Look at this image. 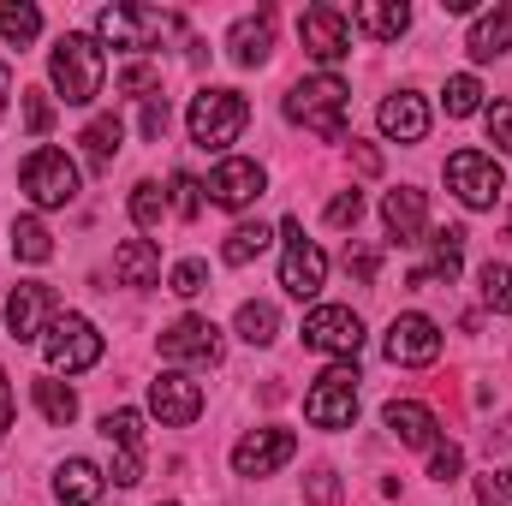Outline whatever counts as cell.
<instances>
[{"mask_svg": "<svg viewBox=\"0 0 512 506\" xmlns=\"http://www.w3.org/2000/svg\"><path fill=\"white\" fill-rule=\"evenodd\" d=\"M167 286H173L179 298H197V292L209 286V268H203L197 256H185V262H173V274H167Z\"/></svg>", "mask_w": 512, "mask_h": 506, "instance_id": "obj_39", "label": "cell"}, {"mask_svg": "<svg viewBox=\"0 0 512 506\" xmlns=\"http://www.w3.org/2000/svg\"><path fill=\"white\" fill-rule=\"evenodd\" d=\"M465 268V227H435L429 233V268H411V286H435V280H459Z\"/></svg>", "mask_w": 512, "mask_h": 506, "instance_id": "obj_20", "label": "cell"}, {"mask_svg": "<svg viewBox=\"0 0 512 506\" xmlns=\"http://www.w3.org/2000/svg\"><path fill=\"white\" fill-rule=\"evenodd\" d=\"M465 48H471V60H495V54H507V48H512V6L477 12V24H471Z\"/></svg>", "mask_w": 512, "mask_h": 506, "instance_id": "obj_25", "label": "cell"}, {"mask_svg": "<svg viewBox=\"0 0 512 506\" xmlns=\"http://www.w3.org/2000/svg\"><path fill=\"white\" fill-rule=\"evenodd\" d=\"M102 435H108L120 453H143V411H131V405L108 411V417H102Z\"/></svg>", "mask_w": 512, "mask_h": 506, "instance_id": "obj_35", "label": "cell"}, {"mask_svg": "<svg viewBox=\"0 0 512 506\" xmlns=\"http://www.w3.org/2000/svg\"><path fill=\"white\" fill-rule=\"evenodd\" d=\"M36 36H42V12H36L30 0H0V42L24 48V42H36Z\"/></svg>", "mask_w": 512, "mask_h": 506, "instance_id": "obj_29", "label": "cell"}, {"mask_svg": "<svg viewBox=\"0 0 512 506\" xmlns=\"http://www.w3.org/2000/svg\"><path fill=\"white\" fill-rule=\"evenodd\" d=\"M346 102H352V90L334 72H316V78L286 90V120H298L304 131H316L328 143H346Z\"/></svg>", "mask_w": 512, "mask_h": 506, "instance_id": "obj_2", "label": "cell"}, {"mask_svg": "<svg viewBox=\"0 0 512 506\" xmlns=\"http://www.w3.org/2000/svg\"><path fill=\"white\" fill-rule=\"evenodd\" d=\"M120 137H126V126H120V114H96L90 126H84V155H90V167L96 173H108L114 167V155H120Z\"/></svg>", "mask_w": 512, "mask_h": 506, "instance_id": "obj_27", "label": "cell"}, {"mask_svg": "<svg viewBox=\"0 0 512 506\" xmlns=\"http://www.w3.org/2000/svg\"><path fill=\"white\" fill-rule=\"evenodd\" d=\"M221 352H227V340L209 316H179L173 328H161V358H173V364H221Z\"/></svg>", "mask_w": 512, "mask_h": 506, "instance_id": "obj_13", "label": "cell"}, {"mask_svg": "<svg viewBox=\"0 0 512 506\" xmlns=\"http://www.w3.org/2000/svg\"><path fill=\"white\" fill-rule=\"evenodd\" d=\"M143 483V453H120L114 459V489H137Z\"/></svg>", "mask_w": 512, "mask_h": 506, "instance_id": "obj_47", "label": "cell"}, {"mask_svg": "<svg viewBox=\"0 0 512 506\" xmlns=\"http://www.w3.org/2000/svg\"><path fill=\"white\" fill-rule=\"evenodd\" d=\"M382 221H387V233H393L399 245H423V227H429V197H423L417 185L387 191V197H382Z\"/></svg>", "mask_w": 512, "mask_h": 506, "instance_id": "obj_19", "label": "cell"}, {"mask_svg": "<svg viewBox=\"0 0 512 506\" xmlns=\"http://www.w3.org/2000/svg\"><path fill=\"white\" fill-rule=\"evenodd\" d=\"M18 185H24V197L36 203V209H66L72 197H78V161L66 155V149H30L24 155V167H18Z\"/></svg>", "mask_w": 512, "mask_h": 506, "instance_id": "obj_5", "label": "cell"}, {"mask_svg": "<svg viewBox=\"0 0 512 506\" xmlns=\"http://www.w3.org/2000/svg\"><path fill=\"white\" fill-rule=\"evenodd\" d=\"M48 84L66 108H90L108 84V60H102V42L84 36V30H66L48 54Z\"/></svg>", "mask_w": 512, "mask_h": 506, "instance_id": "obj_1", "label": "cell"}, {"mask_svg": "<svg viewBox=\"0 0 512 506\" xmlns=\"http://www.w3.org/2000/svg\"><path fill=\"white\" fill-rule=\"evenodd\" d=\"M42 358H48V376H84L102 364V334L90 316H54L48 334H42Z\"/></svg>", "mask_w": 512, "mask_h": 506, "instance_id": "obj_4", "label": "cell"}, {"mask_svg": "<svg viewBox=\"0 0 512 506\" xmlns=\"http://www.w3.org/2000/svg\"><path fill=\"white\" fill-rule=\"evenodd\" d=\"M304 501L310 506H340V477L322 465V471H310V483H304Z\"/></svg>", "mask_w": 512, "mask_h": 506, "instance_id": "obj_43", "label": "cell"}, {"mask_svg": "<svg viewBox=\"0 0 512 506\" xmlns=\"http://www.w3.org/2000/svg\"><path fill=\"white\" fill-rule=\"evenodd\" d=\"M346 268H352L364 286H376V268H382V256H376V251H346Z\"/></svg>", "mask_w": 512, "mask_h": 506, "instance_id": "obj_48", "label": "cell"}, {"mask_svg": "<svg viewBox=\"0 0 512 506\" xmlns=\"http://www.w3.org/2000/svg\"><path fill=\"white\" fill-rule=\"evenodd\" d=\"M179 30V12H155V6H108L96 18V42L102 48H126V54H143L155 48L161 36Z\"/></svg>", "mask_w": 512, "mask_h": 506, "instance_id": "obj_6", "label": "cell"}, {"mask_svg": "<svg viewBox=\"0 0 512 506\" xmlns=\"http://www.w3.org/2000/svg\"><path fill=\"white\" fill-rule=\"evenodd\" d=\"M6 429H12V376L0 370V441H6Z\"/></svg>", "mask_w": 512, "mask_h": 506, "instance_id": "obj_50", "label": "cell"}, {"mask_svg": "<svg viewBox=\"0 0 512 506\" xmlns=\"http://www.w3.org/2000/svg\"><path fill=\"white\" fill-rule=\"evenodd\" d=\"M114 274H120L126 286H155V280H161V251H155L149 239H126V245L114 251Z\"/></svg>", "mask_w": 512, "mask_h": 506, "instance_id": "obj_26", "label": "cell"}, {"mask_svg": "<svg viewBox=\"0 0 512 506\" xmlns=\"http://www.w3.org/2000/svg\"><path fill=\"white\" fill-rule=\"evenodd\" d=\"M387 364H405V370H423V364H435L441 358V328L429 322V316H393L387 322V340H382Z\"/></svg>", "mask_w": 512, "mask_h": 506, "instance_id": "obj_12", "label": "cell"}, {"mask_svg": "<svg viewBox=\"0 0 512 506\" xmlns=\"http://www.w3.org/2000/svg\"><path fill=\"white\" fill-rule=\"evenodd\" d=\"M54 495H60V506H96L108 495V477H102V465H90V459H66V465L54 471Z\"/></svg>", "mask_w": 512, "mask_h": 506, "instance_id": "obj_23", "label": "cell"}, {"mask_svg": "<svg viewBox=\"0 0 512 506\" xmlns=\"http://www.w3.org/2000/svg\"><path fill=\"white\" fill-rule=\"evenodd\" d=\"M161 215H167V191H161L155 179H137V185H131V221H137L143 233H155Z\"/></svg>", "mask_w": 512, "mask_h": 506, "instance_id": "obj_34", "label": "cell"}, {"mask_svg": "<svg viewBox=\"0 0 512 506\" xmlns=\"http://www.w3.org/2000/svg\"><path fill=\"white\" fill-rule=\"evenodd\" d=\"M447 185H453V197H459L465 209H495V197L507 191L495 155H483V149H459V155H447Z\"/></svg>", "mask_w": 512, "mask_h": 506, "instance_id": "obj_10", "label": "cell"}, {"mask_svg": "<svg viewBox=\"0 0 512 506\" xmlns=\"http://www.w3.org/2000/svg\"><path fill=\"white\" fill-rule=\"evenodd\" d=\"M477 506H512V477L507 471H483V477H477Z\"/></svg>", "mask_w": 512, "mask_h": 506, "instance_id": "obj_42", "label": "cell"}, {"mask_svg": "<svg viewBox=\"0 0 512 506\" xmlns=\"http://www.w3.org/2000/svg\"><path fill=\"white\" fill-rule=\"evenodd\" d=\"M483 126H489V143H495L501 155H512V102H495V108L483 114Z\"/></svg>", "mask_w": 512, "mask_h": 506, "instance_id": "obj_44", "label": "cell"}, {"mask_svg": "<svg viewBox=\"0 0 512 506\" xmlns=\"http://www.w3.org/2000/svg\"><path fill=\"white\" fill-rule=\"evenodd\" d=\"M352 24H358L364 36H376V42H393V36L411 30V6H405V0H358Z\"/></svg>", "mask_w": 512, "mask_h": 506, "instance_id": "obj_24", "label": "cell"}, {"mask_svg": "<svg viewBox=\"0 0 512 506\" xmlns=\"http://www.w3.org/2000/svg\"><path fill=\"white\" fill-rule=\"evenodd\" d=\"M459 471H465V453H459L453 441H435V447H429V477H435V483H453Z\"/></svg>", "mask_w": 512, "mask_h": 506, "instance_id": "obj_41", "label": "cell"}, {"mask_svg": "<svg viewBox=\"0 0 512 506\" xmlns=\"http://www.w3.org/2000/svg\"><path fill=\"white\" fill-rule=\"evenodd\" d=\"M268 227L262 221H239L233 233H227V245H221V262H233V268H245V262H256V256L268 251Z\"/></svg>", "mask_w": 512, "mask_h": 506, "instance_id": "obj_31", "label": "cell"}, {"mask_svg": "<svg viewBox=\"0 0 512 506\" xmlns=\"http://www.w3.org/2000/svg\"><path fill=\"white\" fill-rule=\"evenodd\" d=\"M12 256H18V262H48V256H54V233H48L36 215L12 221Z\"/></svg>", "mask_w": 512, "mask_h": 506, "instance_id": "obj_32", "label": "cell"}, {"mask_svg": "<svg viewBox=\"0 0 512 506\" xmlns=\"http://www.w3.org/2000/svg\"><path fill=\"white\" fill-rule=\"evenodd\" d=\"M483 304L495 310V316H512V262H483Z\"/></svg>", "mask_w": 512, "mask_h": 506, "instance_id": "obj_36", "label": "cell"}, {"mask_svg": "<svg viewBox=\"0 0 512 506\" xmlns=\"http://www.w3.org/2000/svg\"><path fill=\"white\" fill-rule=\"evenodd\" d=\"M358 215H364V197H358V191H340V197L328 203V227H358Z\"/></svg>", "mask_w": 512, "mask_h": 506, "instance_id": "obj_45", "label": "cell"}, {"mask_svg": "<svg viewBox=\"0 0 512 506\" xmlns=\"http://www.w3.org/2000/svg\"><path fill=\"white\" fill-rule=\"evenodd\" d=\"M382 423L405 441V447H435L441 441V423H435V411L429 405H417V399H387Z\"/></svg>", "mask_w": 512, "mask_h": 506, "instance_id": "obj_21", "label": "cell"}, {"mask_svg": "<svg viewBox=\"0 0 512 506\" xmlns=\"http://www.w3.org/2000/svg\"><path fill=\"white\" fill-rule=\"evenodd\" d=\"M221 209H251L256 197L268 191V173L256 167V161H245V155H227L215 173H209V185H203Z\"/></svg>", "mask_w": 512, "mask_h": 506, "instance_id": "obj_17", "label": "cell"}, {"mask_svg": "<svg viewBox=\"0 0 512 506\" xmlns=\"http://www.w3.org/2000/svg\"><path fill=\"white\" fill-rule=\"evenodd\" d=\"M185 126H191L197 149H227V143H239V131L251 126V102L239 90H197Z\"/></svg>", "mask_w": 512, "mask_h": 506, "instance_id": "obj_3", "label": "cell"}, {"mask_svg": "<svg viewBox=\"0 0 512 506\" xmlns=\"http://www.w3.org/2000/svg\"><path fill=\"white\" fill-rule=\"evenodd\" d=\"M441 102H447L453 120H471V114H483V84H477L471 72H453L447 90H441Z\"/></svg>", "mask_w": 512, "mask_h": 506, "instance_id": "obj_33", "label": "cell"}, {"mask_svg": "<svg viewBox=\"0 0 512 506\" xmlns=\"http://www.w3.org/2000/svg\"><path fill=\"white\" fill-rule=\"evenodd\" d=\"M120 96H161V78H155V66H143V60H131L126 72H120Z\"/></svg>", "mask_w": 512, "mask_h": 506, "instance_id": "obj_40", "label": "cell"}, {"mask_svg": "<svg viewBox=\"0 0 512 506\" xmlns=\"http://www.w3.org/2000/svg\"><path fill=\"white\" fill-rule=\"evenodd\" d=\"M304 346H310V352H328V358H340V364H352L358 346H364L358 310H352V304H316V310L304 316Z\"/></svg>", "mask_w": 512, "mask_h": 506, "instance_id": "obj_8", "label": "cell"}, {"mask_svg": "<svg viewBox=\"0 0 512 506\" xmlns=\"http://www.w3.org/2000/svg\"><path fill=\"white\" fill-rule=\"evenodd\" d=\"M298 36H304V54L316 66H340L352 54V18L340 6H304L298 18Z\"/></svg>", "mask_w": 512, "mask_h": 506, "instance_id": "obj_11", "label": "cell"}, {"mask_svg": "<svg viewBox=\"0 0 512 506\" xmlns=\"http://www.w3.org/2000/svg\"><path fill=\"white\" fill-rule=\"evenodd\" d=\"M227 54H233L239 66H268V54H274V12L239 18V24L227 30Z\"/></svg>", "mask_w": 512, "mask_h": 506, "instance_id": "obj_22", "label": "cell"}, {"mask_svg": "<svg viewBox=\"0 0 512 506\" xmlns=\"http://www.w3.org/2000/svg\"><path fill=\"white\" fill-rule=\"evenodd\" d=\"M167 120H173V114H167V102H161V96H149L137 126H143V137H149V143H161V137H167Z\"/></svg>", "mask_w": 512, "mask_h": 506, "instance_id": "obj_46", "label": "cell"}, {"mask_svg": "<svg viewBox=\"0 0 512 506\" xmlns=\"http://www.w3.org/2000/svg\"><path fill=\"white\" fill-rule=\"evenodd\" d=\"M6 96H12V66L0 60V120H6Z\"/></svg>", "mask_w": 512, "mask_h": 506, "instance_id": "obj_51", "label": "cell"}, {"mask_svg": "<svg viewBox=\"0 0 512 506\" xmlns=\"http://www.w3.org/2000/svg\"><path fill=\"white\" fill-rule=\"evenodd\" d=\"M376 126H382V137H393V143H423V137H429V102H423L417 90H393L382 108H376Z\"/></svg>", "mask_w": 512, "mask_h": 506, "instance_id": "obj_18", "label": "cell"}, {"mask_svg": "<svg viewBox=\"0 0 512 506\" xmlns=\"http://www.w3.org/2000/svg\"><path fill=\"white\" fill-rule=\"evenodd\" d=\"M24 131H30V137H48V131H54V102H48V90H24Z\"/></svg>", "mask_w": 512, "mask_h": 506, "instance_id": "obj_38", "label": "cell"}, {"mask_svg": "<svg viewBox=\"0 0 512 506\" xmlns=\"http://www.w3.org/2000/svg\"><path fill=\"white\" fill-rule=\"evenodd\" d=\"M280 239H286V251H280V286H286L292 298H316L322 280H328V256H322V245H310L304 227H298L292 215L280 221Z\"/></svg>", "mask_w": 512, "mask_h": 506, "instance_id": "obj_9", "label": "cell"}, {"mask_svg": "<svg viewBox=\"0 0 512 506\" xmlns=\"http://www.w3.org/2000/svg\"><path fill=\"white\" fill-rule=\"evenodd\" d=\"M30 399H36V411H42L54 429H66V423L78 417V393H72L66 381H54V376H36V381H30Z\"/></svg>", "mask_w": 512, "mask_h": 506, "instance_id": "obj_28", "label": "cell"}, {"mask_svg": "<svg viewBox=\"0 0 512 506\" xmlns=\"http://www.w3.org/2000/svg\"><path fill=\"white\" fill-rule=\"evenodd\" d=\"M149 411H155L167 429H185V423L203 417V387L185 376V370H161V376L149 381Z\"/></svg>", "mask_w": 512, "mask_h": 506, "instance_id": "obj_15", "label": "cell"}, {"mask_svg": "<svg viewBox=\"0 0 512 506\" xmlns=\"http://www.w3.org/2000/svg\"><path fill=\"white\" fill-rule=\"evenodd\" d=\"M358 364H328L316 387L304 393V417L316 423V429H352V417H358Z\"/></svg>", "mask_w": 512, "mask_h": 506, "instance_id": "obj_7", "label": "cell"}, {"mask_svg": "<svg viewBox=\"0 0 512 506\" xmlns=\"http://www.w3.org/2000/svg\"><path fill=\"white\" fill-rule=\"evenodd\" d=\"M155 506H173V501H155Z\"/></svg>", "mask_w": 512, "mask_h": 506, "instance_id": "obj_52", "label": "cell"}, {"mask_svg": "<svg viewBox=\"0 0 512 506\" xmlns=\"http://www.w3.org/2000/svg\"><path fill=\"white\" fill-rule=\"evenodd\" d=\"M167 209H173L179 221H197V215H203V185H197L191 173H173V185H167Z\"/></svg>", "mask_w": 512, "mask_h": 506, "instance_id": "obj_37", "label": "cell"}, {"mask_svg": "<svg viewBox=\"0 0 512 506\" xmlns=\"http://www.w3.org/2000/svg\"><path fill=\"white\" fill-rule=\"evenodd\" d=\"M54 316H60L54 310V286H42V280H18L12 286V298H6V334L12 340H42Z\"/></svg>", "mask_w": 512, "mask_h": 506, "instance_id": "obj_14", "label": "cell"}, {"mask_svg": "<svg viewBox=\"0 0 512 506\" xmlns=\"http://www.w3.org/2000/svg\"><path fill=\"white\" fill-rule=\"evenodd\" d=\"M352 161H358V173H364V179H376V173H382V149H376V143H358V137H352Z\"/></svg>", "mask_w": 512, "mask_h": 506, "instance_id": "obj_49", "label": "cell"}, {"mask_svg": "<svg viewBox=\"0 0 512 506\" xmlns=\"http://www.w3.org/2000/svg\"><path fill=\"white\" fill-rule=\"evenodd\" d=\"M292 453H298V435H292V429H251V435L233 447V471H239V477H274Z\"/></svg>", "mask_w": 512, "mask_h": 506, "instance_id": "obj_16", "label": "cell"}, {"mask_svg": "<svg viewBox=\"0 0 512 506\" xmlns=\"http://www.w3.org/2000/svg\"><path fill=\"white\" fill-rule=\"evenodd\" d=\"M239 340L245 346H274V334H280V310L274 304H262V298H251V304H239Z\"/></svg>", "mask_w": 512, "mask_h": 506, "instance_id": "obj_30", "label": "cell"}]
</instances>
